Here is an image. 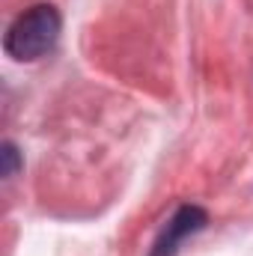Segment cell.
Returning <instances> with one entry per match:
<instances>
[{
	"mask_svg": "<svg viewBox=\"0 0 253 256\" xmlns=\"http://www.w3.org/2000/svg\"><path fill=\"white\" fill-rule=\"evenodd\" d=\"M206 212L200 208V206H182L170 220H167V226L161 230V236L155 238V244H152V250L149 256H176L179 250V244L194 236V232H200L202 226H206Z\"/></svg>",
	"mask_w": 253,
	"mask_h": 256,
	"instance_id": "obj_2",
	"label": "cell"
},
{
	"mask_svg": "<svg viewBox=\"0 0 253 256\" xmlns=\"http://www.w3.org/2000/svg\"><path fill=\"white\" fill-rule=\"evenodd\" d=\"M0 158H3V176L9 179V176H15V170H18V164H21V158H18V149L12 146V143H3V152H0Z\"/></svg>",
	"mask_w": 253,
	"mask_h": 256,
	"instance_id": "obj_3",
	"label": "cell"
},
{
	"mask_svg": "<svg viewBox=\"0 0 253 256\" xmlns=\"http://www.w3.org/2000/svg\"><path fill=\"white\" fill-rule=\"evenodd\" d=\"M63 30V18L57 12V6L51 3H36L30 9H24L6 30L3 48L12 60L18 63H36L45 54L54 51L57 39Z\"/></svg>",
	"mask_w": 253,
	"mask_h": 256,
	"instance_id": "obj_1",
	"label": "cell"
}]
</instances>
